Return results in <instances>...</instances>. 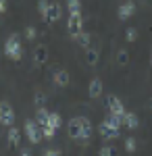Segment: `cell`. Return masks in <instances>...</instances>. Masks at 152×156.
Returning <instances> with one entry per match:
<instances>
[{
	"instance_id": "6da1fadb",
	"label": "cell",
	"mask_w": 152,
	"mask_h": 156,
	"mask_svg": "<svg viewBox=\"0 0 152 156\" xmlns=\"http://www.w3.org/2000/svg\"><path fill=\"white\" fill-rule=\"evenodd\" d=\"M4 54L11 60H19L23 56V46H21L17 34H11V36L6 37V42H4Z\"/></svg>"
},
{
	"instance_id": "7a4b0ae2",
	"label": "cell",
	"mask_w": 152,
	"mask_h": 156,
	"mask_svg": "<svg viewBox=\"0 0 152 156\" xmlns=\"http://www.w3.org/2000/svg\"><path fill=\"white\" fill-rule=\"evenodd\" d=\"M25 135H27L29 144H40V142L44 140V135H42V127H40L34 119L25 121Z\"/></svg>"
},
{
	"instance_id": "3957f363",
	"label": "cell",
	"mask_w": 152,
	"mask_h": 156,
	"mask_svg": "<svg viewBox=\"0 0 152 156\" xmlns=\"http://www.w3.org/2000/svg\"><path fill=\"white\" fill-rule=\"evenodd\" d=\"M67 29H69L71 37H75L83 31V19H81V12H69V19H67Z\"/></svg>"
},
{
	"instance_id": "277c9868",
	"label": "cell",
	"mask_w": 152,
	"mask_h": 156,
	"mask_svg": "<svg viewBox=\"0 0 152 156\" xmlns=\"http://www.w3.org/2000/svg\"><path fill=\"white\" fill-rule=\"evenodd\" d=\"M0 123L4 127H13V123H15V110L6 100L0 102Z\"/></svg>"
},
{
	"instance_id": "5b68a950",
	"label": "cell",
	"mask_w": 152,
	"mask_h": 156,
	"mask_svg": "<svg viewBox=\"0 0 152 156\" xmlns=\"http://www.w3.org/2000/svg\"><path fill=\"white\" fill-rule=\"evenodd\" d=\"M81 117H75V119L69 121V125H67V131H69V137L71 140H75V142H79V137H81Z\"/></svg>"
},
{
	"instance_id": "8992f818",
	"label": "cell",
	"mask_w": 152,
	"mask_h": 156,
	"mask_svg": "<svg viewBox=\"0 0 152 156\" xmlns=\"http://www.w3.org/2000/svg\"><path fill=\"white\" fill-rule=\"evenodd\" d=\"M106 104H108V112L110 115H117V117H123L125 115V106H123V102L117 96H108Z\"/></svg>"
},
{
	"instance_id": "52a82bcc",
	"label": "cell",
	"mask_w": 152,
	"mask_h": 156,
	"mask_svg": "<svg viewBox=\"0 0 152 156\" xmlns=\"http://www.w3.org/2000/svg\"><path fill=\"white\" fill-rule=\"evenodd\" d=\"M98 131H100V135H102L104 140H115V137H119V129L113 127L108 121H102V123L98 125Z\"/></svg>"
},
{
	"instance_id": "ba28073f",
	"label": "cell",
	"mask_w": 152,
	"mask_h": 156,
	"mask_svg": "<svg viewBox=\"0 0 152 156\" xmlns=\"http://www.w3.org/2000/svg\"><path fill=\"white\" fill-rule=\"evenodd\" d=\"M60 17H63V6H60L59 2H50L48 15H46V23H56Z\"/></svg>"
},
{
	"instance_id": "9c48e42d",
	"label": "cell",
	"mask_w": 152,
	"mask_h": 156,
	"mask_svg": "<svg viewBox=\"0 0 152 156\" xmlns=\"http://www.w3.org/2000/svg\"><path fill=\"white\" fill-rule=\"evenodd\" d=\"M102 90H104V83L98 77H94L92 81H90V85H88V96L92 98V100H96V98L102 96Z\"/></svg>"
},
{
	"instance_id": "30bf717a",
	"label": "cell",
	"mask_w": 152,
	"mask_h": 156,
	"mask_svg": "<svg viewBox=\"0 0 152 156\" xmlns=\"http://www.w3.org/2000/svg\"><path fill=\"white\" fill-rule=\"evenodd\" d=\"M133 12H136V4H133V0H127V2H123L121 6H119V19L121 21H125V19H129V17H133Z\"/></svg>"
},
{
	"instance_id": "8fae6325",
	"label": "cell",
	"mask_w": 152,
	"mask_h": 156,
	"mask_svg": "<svg viewBox=\"0 0 152 156\" xmlns=\"http://www.w3.org/2000/svg\"><path fill=\"white\" fill-rule=\"evenodd\" d=\"M52 81H54V85H59V87H67L71 77L65 69H59V71H54V75H52Z\"/></svg>"
},
{
	"instance_id": "7c38bea8",
	"label": "cell",
	"mask_w": 152,
	"mask_h": 156,
	"mask_svg": "<svg viewBox=\"0 0 152 156\" xmlns=\"http://www.w3.org/2000/svg\"><path fill=\"white\" fill-rule=\"evenodd\" d=\"M98 60H100V50L96 48V46H88V48H85V62H88L90 67H96Z\"/></svg>"
},
{
	"instance_id": "4fadbf2b",
	"label": "cell",
	"mask_w": 152,
	"mask_h": 156,
	"mask_svg": "<svg viewBox=\"0 0 152 156\" xmlns=\"http://www.w3.org/2000/svg\"><path fill=\"white\" fill-rule=\"evenodd\" d=\"M81 125H83L81 137H79V142H77V144H88V142H90V135H92V123H90L88 117H81Z\"/></svg>"
},
{
	"instance_id": "5bb4252c",
	"label": "cell",
	"mask_w": 152,
	"mask_h": 156,
	"mask_svg": "<svg viewBox=\"0 0 152 156\" xmlns=\"http://www.w3.org/2000/svg\"><path fill=\"white\" fill-rule=\"evenodd\" d=\"M46 60H48V48L44 46V44H40V46L34 50V62L40 67V65H44Z\"/></svg>"
},
{
	"instance_id": "9a60e30c",
	"label": "cell",
	"mask_w": 152,
	"mask_h": 156,
	"mask_svg": "<svg viewBox=\"0 0 152 156\" xmlns=\"http://www.w3.org/2000/svg\"><path fill=\"white\" fill-rule=\"evenodd\" d=\"M123 125H125L127 129H138V125H140L138 115H133V112H127V110H125V115H123Z\"/></svg>"
},
{
	"instance_id": "2e32d148",
	"label": "cell",
	"mask_w": 152,
	"mask_h": 156,
	"mask_svg": "<svg viewBox=\"0 0 152 156\" xmlns=\"http://www.w3.org/2000/svg\"><path fill=\"white\" fill-rule=\"evenodd\" d=\"M48 115H50V110L44 106H38V112H35V123L40 125V127H44L48 121Z\"/></svg>"
},
{
	"instance_id": "e0dca14e",
	"label": "cell",
	"mask_w": 152,
	"mask_h": 156,
	"mask_svg": "<svg viewBox=\"0 0 152 156\" xmlns=\"http://www.w3.org/2000/svg\"><path fill=\"white\" fill-rule=\"evenodd\" d=\"M46 125H48V127H52V129H56V131H59V127L63 125V119H60V115H59V112H50V115H48V121H46Z\"/></svg>"
},
{
	"instance_id": "ac0fdd59",
	"label": "cell",
	"mask_w": 152,
	"mask_h": 156,
	"mask_svg": "<svg viewBox=\"0 0 152 156\" xmlns=\"http://www.w3.org/2000/svg\"><path fill=\"white\" fill-rule=\"evenodd\" d=\"M9 144L11 146H19L21 144V131L17 127H11L9 129Z\"/></svg>"
},
{
	"instance_id": "d6986e66",
	"label": "cell",
	"mask_w": 152,
	"mask_h": 156,
	"mask_svg": "<svg viewBox=\"0 0 152 156\" xmlns=\"http://www.w3.org/2000/svg\"><path fill=\"white\" fill-rule=\"evenodd\" d=\"M117 62L121 65V67H125V65L129 62V52H127L125 48H121V50L117 52Z\"/></svg>"
},
{
	"instance_id": "ffe728a7",
	"label": "cell",
	"mask_w": 152,
	"mask_h": 156,
	"mask_svg": "<svg viewBox=\"0 0 152 156\" xmlns=\"http://www.w3.org/2000/svg\"><path fill=\"white\" fill-rule=\"evenodd\" d=\"M90 42H92V36H90V34H85V31H81V34L77 36V44L83 46V48H88V46H90Z\"/></svg>"
},
{
	"instance_id": "44dd1931",
	"label": "cell",
	"mask_w": 152,
	"mask_h": 156,
	"mask_svg": "<svg viewBox=\"0 0 152 156\" xmlns=\"http://www.w3.org/2000/svg\"><path fill=\"white\" fill-rule=\"evenodd\" d=\"M48 6H50L48 0H40V2H38V11H40V15H42L44 21H46V15H48Z\"/></svg>"
},
{
	"instance_id": "7402d4cb",
	"label": "cell",
	"mask_w": 152,
	"mask_h": 156,
	"mask_svg": "<svg viewBox=\"0 0 152 156\" xmlns=\"http://www.w3.org/2000/svg\"><path fill=\"white\" fill-rule=\"evenodd\" d=\"M125 150H127L129 154H133V152L138 150V142H136V137H127V140H125Z\"/></svg>"
},
{
	"instance_id": "603a6c76",
	"label": "cell",
	"mask_w": 152,
	"mask_h": 156,
	"mask_svg": "<svg viewBox=\"0 0 152 156\" xmlns=\"http://www.w3.org/2000/svg\"><path fill=\"white\" fill-rule=\"evenodd\" d=\"M69 12H81V2L79 0H67Z\"/></svg>"
},
{
	"instance_id": "cb8c5ba5",
	"label": "cell",
	"mask_w": 152,
	"mask_h": 156,
	"mask_svg": "<svg viewBox=\"0 0 152 156\" xmlns=\"http://www.w3.org/2000/svg\"><path fill=\"white\" fill-rule=\"evenodd\" d=\"M125 40H127V42H136V40H138V29H136V27H129L127 31H125Z\"/></svg>"
},
{
	"instance_id": "d4e9b609",
	"label": "cell",
	"mask_w": 152,
	"mask_h": 156,
	"mask_svg": "<svg viewBox=\"0 0 152 156\" xmlns=\"http://www.w3.org/2000/svg\"><path fill=\"white\" fill-rule=\"evenodd\" d=\"M42 135H44L46 140H52V137L56 135V129H52V127H48V125H44V127H42Z\"/></svg>"
},
{
	"instance_id": "484cf974",
	"label": "cell",
	"mask_w": 152,
	"mask_h": 156,
	"mask_svg": "<svg viewBox=\"0 0 152 156\" xmlns=\"http://www.w3.org/2000/svg\"><path fill=\"white\" fill-rule=\"evenodd\" d=\"M35 36H38V29H35L34 25H27L25 27V37L27 40H35Z\"/></svg>"
},
{
	"instance_id": "4316f807",
	"label": "cell",
	"mask_w": 152,
	"mask_h": 156,
	"mask_svg": "<svg viewBox=\"0 0 152 156\" xmlns=\"http://www.w3.org/2000/svg\"><path fill=\"white\" fill-rule=\"evenodd\" d=\"M98 156H115V148H110V146H102V148L98 150Z\"/></svg>"
},
{
	"instance_id": "83f0119b",
	"label": "cell",
	"mask_w": 152,
	"mask_h": 156,
	"mask_svg": "<svg viewBox=\"0 0 152 156\" xmlns=\"http://www.w3.org/2000/svg\"><path fill=\"white\" fill-rule=\"evenodd\" d=\"M44 102H46V96H44L42 92H38V94H35V104H40V106H42Z\"/></svg>"
},
{
	"instance_id": "f1b7e54d",
	"label": "cell",
	"mask_w": 152,
	"mask_h": 156,
	"mask_svg": "<svg viewBox=\"0 0 152 156\" xmlns=\"http://www.w3.org/2000/svg\"><path fill=\"white\" fill-rule=\"evenodd\" d=\"M42 156H60V152H59V150H54V148H48Z\"/></svg>"
},
{
	"instance_id": "f546056e",
	"label": "cell",
	"mask_w": 152,
	"mask_h": 156,
	"mask_svg": "<svg viewBox=\"0 0 152 156\" xmlns=\"http://www.w3.org/2000/svg\"><path fill=\"white\" fill-rule=\"evenodd\" d=\"M6 9H9V2H6V0H0V15L6 12Z\"/></svg>"
},
{
	"instance_id": "4dcf8cb0",
	"label": "cell",
	"mask_w": 152,
	"mask_h": 156,
	"mask_svg": "<svg viewBox=\"0 0 152 156\" xmlns=\"http://www.w3.org/2000/svg\"><path fill=\"white\" fill-rule=\"evenodd\" d=\"M21 156H31V148H21Z\"/></svg>"
},
{
	"instance_id": "1f68e13d",
	"label": "cell",
	"mask_w": 152,
	"mask_h": 156,
	"mask_svg": "<svg viewBox=\"0 0 152 156\" xmlns=\"http://www.w3.org/2000/svg\"><path fill=\"white\" fill-rule=\"evenodd\" d=\"M150 65H152V52H150Z\"/></svg>"
},
{
	"instance_id": "d6a6232c",
	"label": "cell",
	"mask_w": 152,
	"mask_h": 156,
	"mask_svg": "<svg viewBox=\"0 0 152 156\" xmlns=\"http://www.w3.org/2000/svg\"><path fill=\"white\" fill-rule=\"evenodd\" d=\"M150 104H152V102H150Z\"/></svg>"
}]
</instances>
